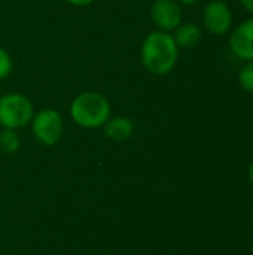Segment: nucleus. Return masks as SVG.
<instances>
[{
  "label": "nucleus",
  "mask_w": 253,
  "mask_h": 255,
  "mask_svg": "<svg viewBox=\"0 0 253 255\" xmlns=\"http://www.w3.org/2000/svg\"><path fill=\"white\" fill-rule=\"evenodd\" d=\"M34 115L31 100L19 93H7L0 97V126L3 128H22Z\"/></svg>",
  "instance_id": "obj_3"
},
{
  "label": "nucleus",
  "mask_w": 253,
  "mask_h": 255,
  "mask_svg": "<svg viewBox=\"0 0 253 255\" xmlns=\"http://www.w3.org/2000/svg\"><path fill=\"white\" fill-rule=\"evenodd\" d=\"M67 3H70V4H73V6H88V4H91L94 0H66Z\"/></svg>",
  "instance_id": "obj_13"
},
{
  "label": "nucleus",
  "mask_w": 253,
  "mask_h": 255,
  "mask_svg": "<svg viewBox=\"0 0 253 255\" xmlns=\"http://www.w3.org/2000/svg\"><path fill=\"white\" fill-rule=\"evenodd\" d=\"M177 3H183V4H195L198 3L200 0H176Z\"/></svg>",
  "instance_id": "obj_15"
},
{
  "label": "nucleus",
  "mask_w": 253,
  "mask_h": 255,
  "mask_svg": "<svg viewBox=\"0 0 253 255\" xmlns=\"http://www.w3.org/2000/svg\"><path fill=\"white\" fill-rule=\"evenodd\" d=\"M203 24L213 36L227 34L233 27V12L222 0H212L206 4L203 12Z\"/></svg>",
  "instance_id": "obj_5"
},
{
  "label": "nucleus",
  "mask_w": 253,
  "mask_h": 255,
  "mask_svg": "<svg viewBox=\"0 0 253 255\" xmlns=\"http://www.w3.org/2000/svg\"><path fill=\"white\" fill-rule=\"evenodd\" d=\"M240 3H242V6H243L249 13H252L253 15V0H240Z\"/></svg>",
  "instance_id": "obj_14"
},
{
  "label": "nucleus",
  "mask_w": 253,
  "mask_h": 255,
  "mask_svg": "<svg viewBox=\"0 0 253 255\" xmlns=\"http://www.w3.org/2000/svg\"><path fill=\"white\" fill-rule=\"evenodd\" d=\"M12 58L7 51L0 48V81L7 78L12 72Z\"/></svg>",
  "instance_id": "obj_12"
},
{
  "label": "nucleus",
  "mask_w": 253,
  "mask_h": 255,
  "mask_svg": "<svg viewBox=\"0 0 253 255\" xmlns=\"http://www.w3.org/2000/svg\"><path fill=\"white\" fill-rule=\"evenodd\" d=\"M109 100L95 91H85L78 94L70 105L72 120L84 128L103 127L110 120Z\"/></svg>",
  "instance_id": "obj_2"
},
{
  "label": "nucleus",
  "mask_w": 253,
  "mask_h": 255,
  "mask_svg": "<svg viewBox=\"0 0 253 255\" xmlns=\"http://www.w3.org/2000/svg\"><path fill=\"white\" fill-rule=\"evenodd\" d=\"M104 134L116 142H122L131 137L134 131V124L127 117H116L109 120L104 126Z\"/></svg>",
  "instance_id": "obj_9"
},
{
  "label": "nucleus",
  "mask_w": 253,
  "mask_h": 255,
  "mask_svg": "<svg viewBox=\"0 0 253 255\" xmlns=\"http://www.w3.org/2000/svg\"><path fill=\"white\" fill-rule=\"evenodd\" d=\"M230 49L237 58L253 61V16L234 28L230 36Z\"/></svg>",
  "instance_id": "obj_7"
},
{
  "label": "nucleus",
  "mask_w": 253,
  "mask_h": 255,
  "mask_svg": "<svg viewBox=\"0 0 253 255\" xmlns=\"http://www.w3.org/2000/svg\"><path fill=\"white\" fill-rule=\"evenodd\" d=\"M201 28L194 24V22H182L173 34V39L177 45V48H183V49H191L195 45H198V42L201 40Z\"/></svg>",
  "instance_id": "obj_8"
},
{
  "label": "nucleus",
  "mask_w": 253,
  "mask_h": 255,
  "mask_svg": "<svg viewBox=\"0 0 253 255\" xmlns=\"http://www.w3.org/2000/svg\"><path fill=\"white\" fill-rule=\"evenodd\" d=\"M249 179H251V182L253 184V160L252 163H251V166H249Z\"/></svg>",
  "instance_id": "obj_16"
},
{
  "label": "nucleus",
  "mask_w": 253,
  "mask_h": 255,
  "mask_svg": "<svg viewBox=\"0 0 253 255\" xmlns=\"http://www.w3.org/2000/svg\"><path fill=\"white\" fill-rule=\"evenodd\" d=\"M19 149V137L15 130L3 128L0 131V151L4 154H15Z\"/></svg>",
  "instance_id": "obj_10"
},
{
  "label": "nucleus",
  "mask_w": 253,
  "mask_h": 255,
  "mask_svg": "<svg viewBox=\"0 0 253 255\" xmlns=\"http://www.w3.org/2000/svg\"><path fill=\"white\" fill-rule=\"evenodd\" d=\"M179 58V48L173 39V34L161 30L151 31L142 43L140 60L143 67L157 76L169 75Z\"/></svg>",
  "instance_id": "obj_1"
},
{
  "label": "nucleus",
  "mask_w": 253,
  "mask_h": 255,
  "mask_svg": "<svg viewBox=\"0 0 253 255\" xmlns=\"http://www.w3.org/2000/svg\"><path fill=\"white\" fill-rule=\"evenodd\" d=\"M151 18L161 31H173L182 24V9L176 0H155L151 7Z\"/></svg>",
  "instance_id": "obj_6"
},
{
  "label": "nucleus",
  "mask_w": 253,
  "mask_h": 255,
  "mask_svg": "<svg viewBox=\"0 0 253 255\" xmlns=\"http://www.w3.org/2000/svg\"><path fill=\"white\" fill-rule=\"evenodd\" d=\"M31 131L40 143L46 146L55 145L63 134V118L60 112L51 108L40 109L31 118Z\"/></svg>",
  "instance_id": "obj_4"
},
{
  "label": "nucleus",
  "mask_w": 253,
  "mask_h": 255,
  "mask_svg": "<svg viewBox=\"0 0 253 255\" xmlns=\"http://www.w3.org/2000/svg\"><path fill=\"white\" fill-rule=\"evenodd\" d=\"M239 84L245 91L253 93V61H246L245 66L240 69Z\"/></svg>",
  "instance_id": "obj_11"
}]
</instances>
